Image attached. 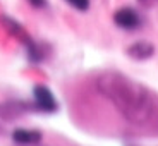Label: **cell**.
<instances>
[{"label":"cell","instance_id":"obj_1","mask_svg":"<svg viewBox=\"0 0 158 146\" xmlns=\"http://www.w3.org/2000/svg\"><path fill=\"white\" fill-rule=\"evenodd\" d=\"M98 90L124 119L136 126H144L151 120L155 112V100L144 86L134 83L117 72L103 74L98 79Z\"/></svg>","mask_w":158,"mask_h":146},{"label":"cell","instance_id":"obj_2","mask_svg":"<svg viewBox=\"0 0 158 146\" xmlns=\"http://www.w3.org/2000/svg\"><path fill=\"white\" fill-rule=\"evenodd\" d=\"M33 95H35V105H36L38 110L47 112V114H53V112H57V108H59L57 100H55V96H53V93H52L47 86H43V84L35 86Z\"/></svg>","mask_w":158,"mask_h":146},{"label":"cell","instance_id":"obj_3","mask_svg":"<svg viewBox=\"0 0 158 146\" xmlns=\"http://www.w3.org/2000/svg\"><path fill=\"white\" fill-rule=\"evenodd\" d=\"M114 23L122 29H136L141 24V17L134 9L122 7L114 14Z\"/></svg>","mask_w":158,"mask_h":146},{"label":"cell","instance_id":"obj_4","mask_svg":"<svg viewBox=\"0 0 158 146\" xmlns=\"http://www.w3.org/2000/svg\"><path fill=\"white\" fill-rule=\"evenodd\" d=\"M127 55L134 60H146L150 57H153L155 53V47L148 41H136V43L127 47Z\"/></svg>","mask_w":158,"mask_h":146},{"label":"cell","instance_id":"obj_5","mask_svg":"<svg viewBox=\"0 0 158 146\" xmlns=\"http://www.w3.org/2000/svg\"><path fill=\"white\" fill-rule=\"evenodd\" d=\"M12 139L17 144H38L41 141V132L35 129H16L12 132Z\"/></svg>","mask_w":158,"mask_h":146},{"label":"cell","instance_id":"obj_6","mask_svg":"<svg viewBox=\"0 0 158 146\" xmlns=\"http://www.w3.org/2000/svg\"><path fill=\"white\" fill-rule=\"evenodd\" d=\"M24 110H26V107L21 105V103H16V102L2 103L0 105V117L5 119V120H12L14 117H19Z\"/></svg>","mask_w":158,"mask_h":146},{"label":"cell","instance_id":"obj_7","mask_svg":"<svg viewBox=\"0 0 158 146\" xmlns=\"http://www.w3.org/2000/svg\"><path fill=\"white\" fill-rule=\"evenodd\" d=\"M71 5H74L77 10H86L89 7V0H67Z\"/></svg>","mask_w":158,"mask_h":146},{"label":"cell","instance_id":"obj_8","mask_svg":"<svg viewBox=\"0 0 158 146\" xmlns=\"http://www.w3.org/2000/svg\"><path fill=\"white\" fill-rule=\"evenodd\" d=\"M29 4L33 5V7H45V5H47V0H28Z\"/></svg>","mask_w":158,"mask_h":146},{"label":"cell","instance_id":"obj_9","mask_svg":"<svg viewBox=\"0 0 158 146\" xmlns=\"http://www.w3.org/2000/svg\"><path fill=\"white\" fill-rule=\"evenodd\" d=\"M143 5H146V7H151V5H156L158 0H139Z\"/></svg>","mask_w":158,"mask_h":146}]
</instances>
